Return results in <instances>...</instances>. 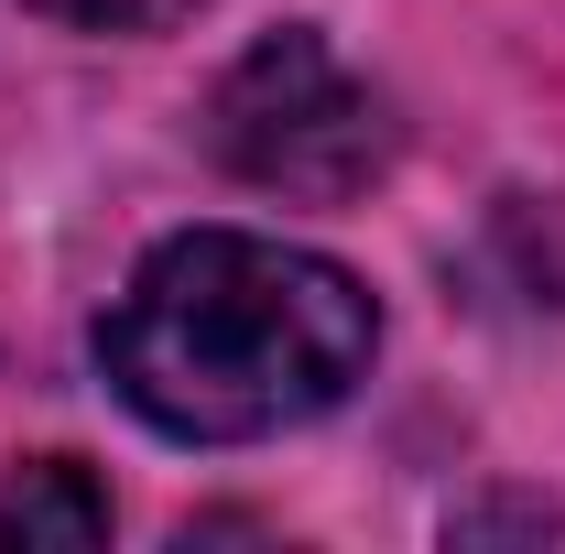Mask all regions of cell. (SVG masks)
Wrapping results in <instances>:
<instances>
[{
	"label": "cell",
	"instance_id": "obj_1",
	"mask_svg": "<svg viewBox=\"0 0 565 554\" xmlns=\"http://www.w3.org/2000/svg\"><path fill=\"white\" fill-rule=\"evenodd\" d=\"M381 305L327 251L262 228H185L98 316V370L174 446H262L370 381Z\"/></svg>",
	"mask_w": 565,
	"mask_h": 554
},
{
	"label": "cell",
	"instance_id": "obj_2",
	"mask_svg": "<svg viewBox=\"0 0 565 554\" xmlns=\"http://www.w3.org/2000/svg\"><path fill=\"white\" fill-rule=\"evenodd\" d=\"M207 152L239 185H262V196L349 207L359 185L392 163V109H381L370 76L338 66L327 33L282 22V33H262V44L207 87Z\"/></svg>",
	"mask_w": 565,
	"mask_h": 554
},
{
	"label": "cell",
	"instance_id": "obj_3",
	"mask_svg": "<svg viewBox=\"0 0 565 554\" xmlns=\"http://www.w3.org/2000/svg\"><path fill=\"white\" fill-rule=\"evenodd\" d=\"M0 544H109V489L87 479L76 457H33L22 479L0 489Z\"/></svg>",
	"mask_w": 565,
	"mask_h": 554
},
{
	"label": "cell",
	"instance_id": "obj_4",
	"mask_svg": "<svg viewBox=\"0 0 565 554\" xmlns=\"http://www.w3.org/2000/svg\"><path fill=\"white\" fill-rule=\"evenodd\" d=\"M22 11L76 22V33H163V22H185L196 0H22Z\"/></svg>",
	"mask_w": 565,
	"mask_h": 554
}]
</instances>
